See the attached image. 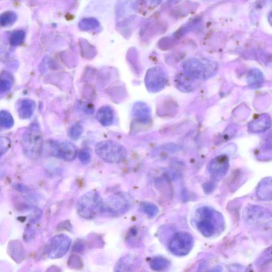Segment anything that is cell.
<instances>
[{"label":"cell","instance_id":"cell-2","mask_svg":"<svg viewBox=\"0 0 272 272\" xmlns=\"http://www.w3.org/2000/svg\"><path fill=\"white\" fill-rule=\"evenodd\" d=\"M134 199L127 192H119L104 200L101 213L118 217L126 213L133 207Z\"/></svg>","mask_w":272,"mask_h":272},{"label":"cell","instance_id":"cell-13","mask_svg":"<svg viewBox=\"0 0 272 272\" xmlns=\"http://www.w3.org/2000/svg\"><path fill=\"white\" fill-rule=\"evenodd\" d=\"M141 264L139 257L128 255L122 257L115 267L116 272H130Z\"/></svg>","mask_w":272,"mask_h":272},{"label":"cell","instance_id":"cell-24","mask_svg":"<svg viewBox=\"0 0 272 272\" xmlns=\"http://www.w3.org/2000/svg\"><path fill=\"white\" fill-rule=\"evenodd\" d=\"M141 209L143 212L151 218L155 217L158 213L157 206L150 202H142Z\"/></svg>","mask_w":272,"mask_h":272},{"label":"cell","instance_id":"cell-18","mask_svg":"<svg viewBox=\"0 0 272 272\" xmlns=\"http://www.w3.org/2000/svg\"><path fill=\"white\" fill-rule=\"evenodd\" d=\"M96 118L102 126H109L114 121V112L109 107H102L98 111Z\"/></svg>","mask_w":272,"mask_h":272},{"label":"cell","instance_id":"cell-14","mask_svg":"<svg viewBox=\"0 0 272 272\" xmlns=\"http://www.w3.org/2000/svg\"><path fill=\"white\" fill-rule=\"evenodd\" d=\"M36 107V102L30 99L21 100L18 105L17 112L21 119H27L33 115Z\"/></svg>","mask_w":272,"mask_h":272},{"label":"cell","instance_id":"cell-31","mask_svg":"<svg viewBox=\"0 0 272 272\" xmlns=\"http://www.w3.org/2000/svg\"><path fill=\"white\" fill-rule=\"evenodd\" d=\"M12 87V84L6 79L0 80V94H3L9 91Z\"/></svg>","mask_w":272,"mask_h":272},{"label":"cell","instance_id":"cell-5","mask_svg":"<svg viewBox=\"0 0 272 272\" xmlns=\"http://www.w3.org/2000/svg\"><path fill=\"white\" fill-rule=\"evenodd\" d=\"M22 150L25 155L31 159H37L42 153L43 134L38 124L33 123L22 136Z\"/></svg>","mask_w":272,"mask_h":272},{"label":"cell","instance_id":"cell-4","mask_svg":"<svg viewBox=\"0 0 272 272\" xmlns=\"http://www.w3.org/2000/svg\"><path fill=\"white\" fill-rule=\"evenodd\" d=\"M103 203L104 199L97 190L89 191L78 200L77 213L83 218L93 219L101 213Z\"/></svg>","mask_w":272,"mask_h":272},{"label":"cell","instance_id":"cell-32","mask_svg":"<svg viewBox=\"0 0 272 272\" xmlns=\"http://www.w3.org/2000/svg\"><path fill=\"white\" fill-rule=\"evenodd\" d=\"M84 248V245L81 242L77 243L74 247V251L76 252H82Z\"/></svg>","mask_w":272,"mask_h":272},{"label":"cell","instance_id":"cell-7","mask_svg":"<svg viewBox=\"0 0 272 272\" xmlns=\"http://www.w3.org/2000/svg\"><path fill=\"white\" fill-rule=\"evenodd\" d=\"M244 219L249 225L258 228H265L271 225V214L265 208L251 206L244 210Z\"/></svg>","mask_w":272,"mask_h":272},{"label":"cell","instance_id":"cell-6","mask_svg":"<svg viewBox=\"0 0 272 272\" xmlns=\"http://www.w3.org/2000/svg\"><path fill=\"white\" fill-rule=\"evenodd\" d=\"M95 152L99 157L107 163L117 164L126 157L127 151L121 144L113 141H104L95 145Z\"/></svg>","mask_w":272,"mask_h":272},{"label":"cell","instance_id":"cell-22","mask_svg":"<svg viewBox=\"0 0 272 272\" xmlns=\"http://www.w3.org/2000/svg\"><path fill=\"white\" fill-rule=\"evenodd\" d=\"M17 19L16 14L13 11H7L0 15V26L6 27L14 24Z\"/></svg>","mask_w":272,"mask_h":272},{"label":"cell","instance_id":"cell-30","mask_svg":"<svg viewBox=\"0 0 272 272\" xmlns=\"http://www.w3.org/2000/svg\"><path fill=\"white\" fill-rule=\"evenodd\" d=\"M236 129L234 127H230L226 129L221 135L220 142L228 141L233 137L235 134Z\"/></svg>","mask_w":272,"mask_h":272},{"label":"cell","instance_id":"cell-11","mask_svg":"<svg viewBox=\"0 0 272 272\" xmlns=\"http://www.w3.org/2000/svg\"><path fill=\"white\" fill-rule=\"evenodd\" d=\"M229 160L227 156L221 155L213 158L209 164V172L215 180L222 179L227 173Z\"/></svg>","mask_w":272,"mask_h":272},{"label":"cell","instance_id":"cell-1","mask_svg":"<svg viewBox=\"0 0 272 272\" xmlns=\"http://www.w3.org/2000/svg\"><path fill=\"white\" fill-rule=\"evenodd\" d=\"M197 226L206 237H211L221 230L223 220L221 215L208 207H202L197 212Z\"/></svg>","mask_w":272,"mask_h":272},{"label":"cell","instance_id":"cell-9","mask_svg":"<svg viewBox=\"0 0 272 272\" xmlns=\"http://www.w3.org/2000/svg\"><path fill=\"white\" fill-rule=\"evenodd\" d=\"M72 245L71 237L64 234L53 237L50 245L48 256L51 259H59L69 251Z\"/></svg>","mask_w":272,"mask_h":272},{"label":"cell","instance_id":"cell-12","mask_svg":"<svg viewBox=\"0 0 272 272\" xmlns=\"http://www.w3.org/2000/svg\"><path fill=\"white\" fill-rule=\"evenodd\" d=\"M146 78L147 86L153 92L161 90L166 85L167 77L160 68L151 70Z\"/></svg>","mask_w":272,"mask_h":272},{"label":"cell","instance_id":"cell-17","mask_svg":"<svg viewBox=\"0 0 272 272\" xmlns=\"http://www.w3.org/2000/svg\"><path fill=\"white\" fill-rule=\"evenodd\" d=\"M270 126V117L267 115H262L251 122L249 126V130L252 133L262 132L268 130Z\"/></svg>","mask_w":272,"mask_h":272},{"label":"cell","instance_id":"cell-8","mask_svg":"<svg viewBox=\"0 0 272 272\" xmlns=\"http://www.w3.org/2000/svg\"><path fill=\"white\" fill-rule=\"evenodd\" d=\"M194 245L193 237L189 233L181 232L176 234L172 238L168 248L174 255L183 256L190 253Z\"/></svg>","mask_w":272,"mask_h":272},{"label":"cell","instance_id":"cell-26","mask_svg":"<svg viewBox=\"0 0 272 272\" xmlns=\"http://www.w3.org/2000/svg\"><path fill=\"white\" fill-rule=\"evenodd\" d=\"M84 132L83 127L79 124H75L70 129L69 135L73 141H77L81 138Z\"/></svg>","mask_w":272,"mask_h":272},{"label":"cell","instance_id":"cell-15","mask_svg":"<svg viewBox=\"0 0 272 272\" xmlns=\"http://www.w3.org/2000/svg\"><path fill=\"white\" fill-rule=\"evenodd\" d=\"M257 197L263 200L270 201L272 197V179L271 177L264 179L256 189Z\"/></svg>","mask_w":272,"mask_h":272},{"label":"cell","instance_id":"cell-21","mask_svg":"<svg viewBox=\"0 0 272 272\" xmlns=\"http://www.w3.org/2000/svg\"><path fill=\"white\" fill-rule=\"evenodd\" d=\"M170 263L167 259L162 257H157L152 260L151 268L156 271L162 272L168 268Z\"/></svg>","mask_w":272,"mask_h":272},{"label":"cell","instance_id":"cell-3","mask_svg":"<svg viewBox=\"0 0 272 272\" xmlns=\"http://www.w3.org/2000/svg\"><path fill=\"white\" fill-rule=\"evenodd\" d=\"M183 66L185 75L195 80H204L212 77L218 70L217 63L204 58L188 60Z\"/></svg>","mask_w":272,"mask_h":272},{"label":"cell","instance_id":"cell-25","mask_svg":"<svg viewBox=\"0 0 272 272\" xmlns=\"http://www.w3.org/2000/svg\"><path fill=\"white\" fill-rule=\"evenodd\" d=\"M25 32L22 30L14 32L10 39V43L13 46H19L24 42L25 39Z\"/></svg>","mask_w":272,"mask_h":272},{"label":"cell","instance_id":"cell-33","mask_svg":"<svg viewBox=\"0 0 272 272\" xmlns=\"http://www.w3.org/2000/svg\"><path fill=\"white\" fill-rule=\"evenodd\" d=\"M210 272H222L220 268L216 267L212 269Z\"/></svg>","mask_w":272,"mask_h":272},{"label":"cell","instance_id":"cell-28","mask_svg":"<svg viewBox=\"0 0 272 272\" xmlns=\"http://www.w3.org/2000/svg\"><path fill=\"white\" fill-rule=\"evenodd\" d=\"M68 266L74 269H80L83 267V263L80 257L72 255L68 261Z\"/></svg>","mask_w":272,"mask_h":272},{"label":"cell","instance_id":"cell-29","mask_svg":"<svg viewBox=\"0 0 272 272\" xmlns=\"http://www.w3.org/2000/svg\"><path fill=\"white\" fill-rule=\"evenodd\" d=\"M11 141L6 137H0V158L5 155L10 149Z\"/></svg>","mask_w":272,"mask_h":272},{"label":"cell","instance_id":"cell-19","mask_svg":"<svg viewBox=\"0 0 272 272\" xmlns=\"http://www.w3.org/2000/svg\"><path fill=\"white\" fill-rule=\"evenodd\" d=\"M248 82L249 86L252 88H259L260 86H262L264 82L263 75L258 70H252L249 73Z\"/></svg>","mask_w":272,"mask_h":272},{"label":"cell","instance_id":"cell-10","mask_svg":"<svg viewBox=\"0 0 272 272\" xmlns=\"http://www.w3.org/2000/svg\"><path fill=\"white\" fill-rule=\"evenodd\" d=\"M50 149L53 156L65 162L73 161L77 155L76 147L69 142L59 143L52 141L50 142Z\"/></svg>","mask_w":272,"mask_h":272},{"label":"cell","instance_id":"cell-27","mask_svg":"<svg viewBox=\"0 0 272 272\" xmlns=\"http://www.w3.org/2000/svg\"><path fill=\"white\" fill-rule=\"evenodd\" d=\"M79 160L84 165H88L91 161V154L88 149H83L78 153Z\"/></svg>","mask_w":272,"mask_h":272},{"label":"cell","instance_id":"cell-16","mask_svg":"<svg viewBox=\"0 0 272 272\" xmlns=\"http://www.w3.org/2000/svg\"><path fill=\"white\" fill-rule=\"evenodd\" d=\"M132 115L138 122L147 124L151 121V112L147 106L144 104H136L133 107Z\"/></svg>","mask_w":272,"mask_h":272},{"label":"cell","instance_id":"cell-20","mask_svg":"<svg viewBox=\"0 0 272 272\" xmlns=\"http://www.w3.org/2000/svg\"><path fill=\"white\" fill-rule=\"evenodd\" d=\"M177 85L180 90L183 91L189 92L194 90L195 88V79L186 76L179 77L177 81Z\"/></svg>","mask_w":272,"mask_h":272},{"label":"cell","instance_id":"cell-23","mask_svg":"<svg viewBox=\"0 0 272 272\" xmlns=\"http://www.w3.org/2000/svg\"><path fill=\"white\" fill-rule=\"evenodd\" d=\"M14 125V119L12 115L7 111H0V126L9 129Z\"/></svg>","mask_w":272,"mask_h":272}]
</instances>
